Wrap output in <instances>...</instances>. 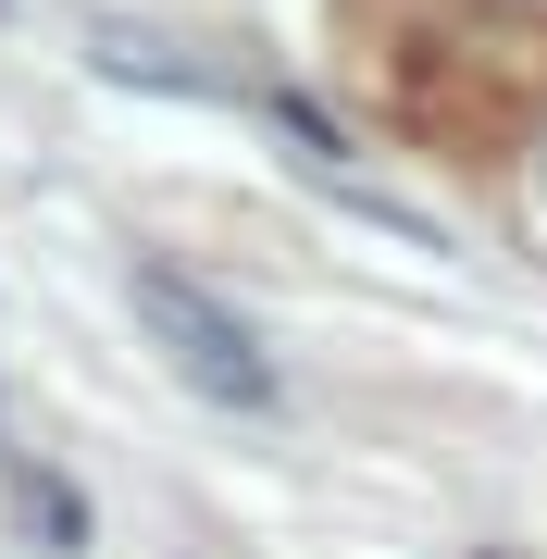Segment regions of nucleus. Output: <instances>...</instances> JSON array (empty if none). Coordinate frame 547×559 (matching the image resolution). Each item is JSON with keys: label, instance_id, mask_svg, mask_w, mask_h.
Here are the masks:
<instances>
[{"label": "nucleus", "instance_id": "nucleus-1", "mask_svg": "<svg viewBox=\"0 0 547 559\" xmlns=\"http://www.w3.org/2000/svg\"><path fill=\"white\" fill-rule=\"evenodd\" d=\"M124 311H138V336L163 348V373H175V385H200L212 411H274V360H262V336H249V323L224 311L200 274H175V261H138V274H124Z\"/></svg>", "mask_w": 547, "mask_h": 559}, {"label": "nucleus", "instance_id": "nucleus-2", "mask_svg": "<svg viewBox=\"0 0 547 559\" xmlns=\"http://www.w3.org/2000/svg\"><path fill=\"white\" fill-rule=\"evenodd\" d=\"M25 522H38L50 547H87V510H75V485H50V473L25 485Z\"/></svg>", "mask_w": 547, "mask_h": 559}]
</instances>
